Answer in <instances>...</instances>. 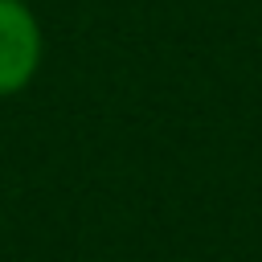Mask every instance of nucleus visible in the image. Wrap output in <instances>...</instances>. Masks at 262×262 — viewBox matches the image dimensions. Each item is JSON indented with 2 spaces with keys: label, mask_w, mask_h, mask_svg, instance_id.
<instances>
[{
  "label": "nucleus",
  "mask_w": 262,
  "mask_h": 262,
  "mask_svg": "<svg viewBox=\"0 0 262 262\" xmlns=\"http://www.w3.org/2000/svg\"><path fill=\"white\" fill-rule=\"evenodd\" d=\"M45 57V33L25 0H0V98L20 94Z\"/></svg>",
  "instance_id": "1"
}]
</instances>
